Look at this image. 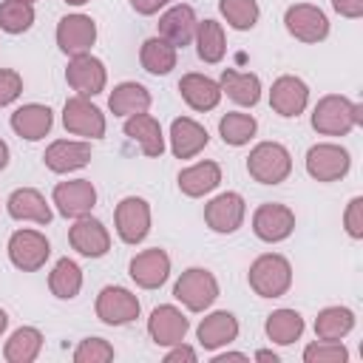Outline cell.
Wrapping results in <instances>:
<instances>
[{
	"label": "cell",
	"instance_id": "1",
	"mask_svg": "<svg viewBox=\"0 0 363 363\" xmlns=\"http://www.w3.org/2000/svg\"><path fill=\"white\" fill-rule=\"evenodd\" d=\"M309 122L320 136H346L363 122V105L343 94H326L312 105Z\"/></svg>",
	"mask_w": 363,
	"mask_h": 363
},
{
	"label": "cell",
	"instance_id": "2",
	"mask_svg": "<svg viewBox=\"0 0 363 363\" xmlns=\"http://www.w3.org/2000/svg\"><path fill=\"white\" fill-rule=\"evenodd\" d=\"M247 284L258 298H284L292 289V264L281 252H261L250 269Z\"/></svg>",
	"mask_w": 363,
	"mask_h": 363
},
{
	"label": "cell",
	"instance_id": "3",
	"mask_svg": "<svg viewBox=\"0 0 363 363\" xmlns=\"http://www.w3.org/2000/svg\"><path fill=\"white\" fill-rule=\"evenodd\" d=\"M221 286H218V278L207 269V267H187L176 284H173V298L187 309V312H207L216 298H218Z\"/></svg>",
	"mask_w": 363,
	"mask_h": 363
},
{
	"label": "cell",
	"instance_id": "4",
	"mask_svg": "<svg viewBox=\"0 0 363 363\" xmlns=\"http://www.w3.org/2000/svg\"><path fill=\"white\" fill-rule=\"evenodd\" d=\"M247 173L258 184H281L292 173V153L281 142H258L247 156Z\"/></svg>",
	"mask_w": 363,
	"mask_h": 363
},
{
	"label": "cell",
	"instance_id": "5",
	"mask_svg": "<svg viewBox=\"0 0 363 363\" xmlns=\"http://www.w3.org/2000/svg\"><path fill=\"white\" fill-rule=\"evenodd\" d=\"M6 255H9V261H11L14 269H20V272H37L51 258V241L45 238V233H40L34 227H20V230H14L9 235Z\"/></svg>",
	"mask_w": 363,
	"mask_h": 363
},
{
	"label": "cell",
	"instance_id": "6",
	"mask_svg": "<svg viewBox=\"0 0 363 363\" xmlns=\"http://www.w3.org/2000/svg\"><path fill=\"white\" fill-rule=\"evenodd\" d=\"M150 224H153L150 201L142 196H125L113 207V230H116L119 241L128 247L142 244L150 235Z\"/></svg>",
	"mask_w": 363,
	"mask_h": 363
},
{
	"label": "cell",
	"instance_id": "7",
	"mask_svg": "<svg viewBox=\"0 0 363 363\" xmlns=\"http://www.w3.org/2000/svg\"><path fill=\"white\" fill-rule=\"evenodd\" d=\"M284 28L289 37L306 45H318L329 37V17L315 3H292L284 11Z\"/></svg>",
	"mask_w": 363,
	"mask_h": 363
},
{
	"label": "cell",
	"instance_id": "8",
	"mask_svg": "<svg viewBox=\"0 0 363 363\" xmlns=\"http://www.w3.org/2000/svg\"><path fill=\"white\" fill-rule=\"evenodd\" d=\"M62 128L71 133V136H79V139H102L105 130H108V119L105 113L88 99V96H68L65 105H62Z\"/></svg>",
	"mask_w": 363,
	"mask_h": 363
},
{
	"label": "cell",
	"instance_id": "9",
	"mask_svg": "<svg viewBox=\"0 0 363 363\" xmlns=\"http://www.w3.org/2000/svg\"><path fill=\"white\" fill-rule=\"evenodd\" d=\"M303 167L306 173L315 179V182H340L349 167H352V156L343 145L337 142H315L309 150H306V159H303Z\"/></svg>",
	"mask_w": 363,
	"mask_h": 363
},
{
	"label": "cell",
	"instance_id": "10",
	"mask_svg": "<svg viewBox=\"0 0 363 363\" xmlns=\"http://www.w3.org/2000/svg\"><path fill=\"white\" fill-rule=\"evenodd\" d=\"M94 312L105 326H128L142 315V303L128 286L108 284L99 289L94 301Z\"/></svg>",
	"mask_w": 363,
	"mask_h": 363
},
{
	"label": "cell",
	"instance_id": "11",
	"mask_svg": "<svg viewBox=\"0 0 363 363\" xmlns=\"http://www.w3.org/2000/svg\"><path fill=\"white\" fill-rule=\"evenodd\" d=\"M51 204L62 218H82L96 207V187L91 179L57 182L51 190Z\"/></svg>",
	"mask_w": 363,
	"mask_h": 363
},
{
	"label": "cell",
	"instance_id": "12",
	"mask_svg": "<svg viewBox=\"0 0 363 363\" xmlns=\"http://www.w3.org/2000/svg\"><path fill=\"white\" fill-rule=\"evenodd\" d=\"M244 218H247V201L235 190H224L204 204V224L218 235H233L235 230L244 227Z\"/></svg>",
	"mask_w": 363,
	"mask_h": 363
},
{
	"label": "cell",
	"instance_id": "13",
	"mask_svg": "<svg viewBox=\"0 0 363 363\" xmlns=\"http://www.w3.org/2000/svg\"><path fill=\"white\" fill-rule=\"evenodd\" d=\"M252 233L264 244H281L295 233V210L281 201H264L252 213Z\"/></svg>",
	"mask_w": 363,
	"mask_h": 363
},
{
	"label": "cell",
	"instance_id": "14",
	"mask_svg": "<svg viewBox=\"0 0 363 363\" xmlns=\"http://www.w3.org/2000/svg\"><path fill=\"white\" fill-rule=\"evenodd\" d=\"M65 82L71 85L74 94L79 96H99L108 85V68L99 57H94L91 51L88 54H77V57H68V68H65Z\"/></svg>",
	"mask_w": 363,
	"mask_h": 363
},
{
	"label": "cell",
	"instance_id": "15",
	"mask_svg": "<svg viewBox=\"0 0 363 363\" xmlns=\"http://www.w3.org/2000/svg\"><path fill=\"white\" fill-rule=\"evenodd\" d=\"M96 34L99 31H96L94 17H88L82 11H74V14L60 17L57 31H54V40H57V48L65 57H77V54H88L94 48Z\"/></svg>",
	"mask_w": 363,
	"mask_h": 363
},
{
	"label": "cell",
	"instance_id": "16",
	"mask_svg": "<svg viewBox=\"0 0 363 363\" xmlns=\"http://www.w3.org/2000/svg\"><path fill=\"white\" fill-rule=\"evenodd\" d=\"M91 142L88 139H54L45 153H43V162L51 173L57 176H68V173H77L82 167L91 164Z\"/></svg>",
	"mask_w": 363,
	"mask_h": 363
},
{
	"label": "cell",
	"instance_id": "17",
	"mask_svg": "<svg viewBox=\"0 0 363 363\" xmlns=\"http://www.w3.org/2000/svg\"><path fill=\"white\" fill-rule=\"evenodd\" d=\"M269 108L284 119L301 116L309 108V85L295 74H281L278 79H272Z\"/></svg>",
	"mask_w": 363,
	"mask_h": 363
},
{
	"label": "cell",
	"instance_id": "18",
	"mask_svg": "<svg viewBox=\"0 0 363 363\" xmlns=\"http://www.w3.org/2000/svg\"><path fill=\"white\" fill-rule=\"evenodd\" d=\"M128 275L139 289H159L170 278V255L162 247H147L130 258Z\"/></svg>",
	"mask_w": 363,
	"mask_h": 363
},
{
	"label": "cell",
	"instance_id": "19",
	"mask_svg": "<svg viewBox=\"0 0 363 363\" xmlns=\"http://www.w3.org/2000/svg\"><path fill=\"white\" fill-rule=\"evenodd\" d=\"M68 244L82 258H102L111 250V233L99 218L88 213L82 218H74V224L68 227Z\"/></svg>",
	"mask_w": 363,
	"mask_h": 363
},
{
	"label": "cell",
	"instance_id": "20",
	"mask_svg": "<svg viewBox=\"0 0 363 363\" xmlns=\"http://www.w3.org/2000/svg\"><path fill=\"white\" fill-rule=\"evenodd\" d=\"M190 332V318L176 303H162L147 318V335L156 346L167 349L173 343H182Z\"/></svg>",
	"mask_w": 363,
	"mask_h": 363
},
{
	"label": "cell",
	"instance_id": "21",
	"mask_svg": "<svg viewBox=\"0 0 363 363\" xmlns=\"http://www.w3.org/2000/svg\"><path fill=\"white\" fill-rule=\"evenodd\" d=\"M238 318L227 309H216V312H207L199 326H196V340L204 352H218L224 346H230L233 340H238Z\"/></svg>",
	"mask_w": 363,
	"mask_h": 363
},
{
	"label": "cell",
	"instance_id": "22",
	"mask_svg": "<svg viewBox=\"0 0 363 363\" xmlns=\"http://www.w3.org/2000/svg\"><path fill=\"white\" fill-rule=\"evenodd\" d=\"M196 26H199V17L190 3H173L159 14V37L176 48H184L193 43Z\"/></svg>",
	"mask_w": 363,
	"mask_h": 363
},
{
	"label": "cell",
	"instance_id": "23",
	"mask_svg": "<svg viewBox=\"0 0 363 363\" xmlns=\"http://www.w3.org/2000/svg\"><path fill=\"white\" fill-rule=\"evenodd\" d=\"M6 210L14 221H31L40 227H48L54 218L51 201H45V196L37 187H17L9 193L6 199Z\"/></svg>",
	"mask_w": 363,
	"mask_h": 363
},
{
	"label": "cell",
	"instance_id": "24",
	"mask_svg": "<svg viewBox=\"0 0 363 363\" xmlns=\"http://www.w3.org/2000/svg\"><path fill=\"white\" fill-rule=\"evenodd\" d=\"M167 142H170V153L176 159H193V156H199L210 145V133L193 116H176L170 122Z\"/></svg>",
	"mask_w": 363,
	"mask_h": 363
},
{
	"label": "cell",
	"instance_id": "25",
	"mask_svg": "<svg viewBox=\"0 0 363 363\" xmlns=\"http://www.w3.org/2000/svg\"><path fill=\"white\" fill-rule=\"evenodd\" d=\"M179 94H182L184 105H187L190 111H199V113L216 111L218 102H221V85H218V79H213V77H207V74H199V71L182 74V79H179Z\"/></svg>",
	"mask_w": 363,
	"mask_h": 363
},
{
	"label": "cell",
	"instance_id": "26",
	"mask_svg": "<svg viewBox=\"0 0 363 363\" xmlns=\"http://www.w3.org/2000/svg\"><path fill=\"white\" fill-rule=\"evenodd\" d=\"M9 125L11 130L26 139V142H40L51 133V125H54V111L43 102H26L20 108H14V113L9 116Z\"/></svg>",
	"mask_w": 363,
	"mask_h": 363
},
{
	"label": "cell",
	"instance_id": "27",
	"mask_svg": "<svg viewBox=\"0 0 363 363\" xmlns=\"http://www.w3.org/2000/svg\"><path fill=\"white\" fill-rule=\"evenodd\" d=\"M125 136H128L130 142H136L139 150H142L147 159H159V156L164 153V147H167V136H164L159 119L150 116L147 111H145V113H133V116L125 119Z\"/></svg>",
	"mask_w": 363,
	"mask_h": 363
},
{
	"label": "cell",
	"instance_id": "28",
	"mask_svg": "<svg viewBox=\"0 0 363 363\" xmlns=\"http://www.w3.org/2000/svg\"><path fill=\"white\" fill-rule=\"evenodd\" d=\"M176 182L187 199H204L221 184V164L213 159H201L190 167H182Z\"/></svg>",
	"mask_w": 363,
	"mask_h": 363
},
{
	"label": "cell",
	"instance_id": "29",
	"mask_svg": "<svg viewBox=\"0 0 363 363\" xmlns=\"http://www.w3.org/2000/svg\"><path fill=\"white\" fill-rule=\"evenodd\" d=\"M218 85H221V96H227L230 102H235L241 108H252L261 99V77L252 71L224 68L218 77Z\"/></svg>",
	"mask_w": 363,
	"mask_h": 363
},
{
	"label": "cell",
	"instance_id": "30",
	"mask_svg": "<svg viewBox=\"0 0 363 363\" xmlns=\"http://www.w3.org/2000/svg\"><path fill=\"white\" fill-rule=\"evenodd\" d=\"M150 102H153L150 91H147L142 82H136V79H125V82L113 85V91L108 94V108H111V113H113V116H122V119H128V116H133V113L150 111Z\"/></svg>",
	"mask_w": 363,
	"mask_h": 363
},
{
	"label": "cell",
	"instance_id": "31",
	"mask_svg": "<svg viewBox=\"0 0 363 363\" xmlns=\"http://www.w3.org/2000/svg\"><path fill=\"white\" fill-rule=\"evenodd\" d=\"M306 329V320L298 309H289V306H281V309H272L264 320V332L269 337V343L275 346H292L295 340H301Z\"/></svg>",
	"mask_w": 363,
	"mask_h": 363
},
{
	"label": "cell",
	"instance_id": "32",
	"mask_svg": "<svg viewBox=\"0 0 363 363\" xmlns=\"http://www.w3.org/2000/svg\"><path fill=\"white\" fill-rule=\"evenodd\" d=\"M193 45H196V54L201 62L207 65H216L224 60L227 54V37H224V26L213 17L207 20H199L196 26V34H193Z\"/></svg>",
	"mask_w": 363,
	"mask_h": 363
},
{
	"label": "cell",
	"instance_id": "33",
	"mask_svg": "<svg viewBox=\"0 0 363 363\" xmlns=\"http://www.w3.org/2000/svg\"><path fill=\"white\" fill-rule=\"evenodd\" d=\"M176 62H179V48L162 40L159 34L147 37L139 48V65L153 77H167L176 68Z\"/></svg>",
	"mask_w": 363,
	"mask_h": 363
},
{
	"label": "cell",
	"instance_id": "34",
	"mask_svg": "<svg viewBox=\"0 0 363 363\" xmlns=\"http://www.w3.org/2000/svg\"><path fill=\"white\" fill-rule=\"evenodd\" d=\"M43 343H45V337L37 326H20L3 343V357H6V363H34L43 352Z\"/></svg>",
	"mask_w": 363,
	"mask_h": 363
},
{
	"label": "cell",
	"instance_id": "35",
	"mask_svg": "<svg viewBox=\"0 0 363 363\" xmlns=\"http://www.w3.org/2000/svg\"><path fill=\"white\" fill-rule=\"evenodd\" d=\"M48 289L60 301H74L82 292V267L74 258H60L48 272Z\"/></svg>",
	"mask_w": 363,
	"mask_h": 363
},
{
	"label": "cell",
	"instance_id": "36",
	"mask_svg": "<svg viewBox=\"0 0 363 363\" xmlns=\"http://www.w3.org/2000/svg\"><path fill=\"white\" fill-rule=\"evenodd\" d=\"M357 318L349 306H323L315 318V337L320 340H343L354 329Z\"/></svg>",
	"mask_w": 363,
	"mask_h": 363
},
{
	"label": "cell",
	"instance_id": "37",
	"mask_svg": "<svg viewBox=\"0 0 363 363\" xmlns=\"http://www.w3.org/2000/svg\"><path fill=\"white\" fill-rule=\"evenodd\" d=\"M258 133V119L252 113H241V111H230L218 119V136L224 145L230 147H244L252 142V136Z\"/></svg>",
	"mask_w": 363,
	"mask_h": 363
},
{
	"label": "cell",
	"instance_id": "38",
	"mask_svg": "<svg viewBox=\"0 0 363 363\" xmlns=\"http://www.w3.org/2000/svg\"><path fill=\"white\" fill-rule=\"evenodd\" d=\"M218 11H221L224 23L235 31H252L261 20L258 0H218Z\"/></svg>",
	"mask_w": 363,
	"mask_h": 363
},
{
	"label": "cell",
	"instance_id": "39",
	"mask_svg": "<svg viewBox=\"0 0 363 363\" xmlns=\"http://www.w3.org/2000/svg\"><path fill=\"white\" fill-rule=\"evenodd\" d=\"M37 20V11L31 3L20 0H3L0 3V31L6 34H26Z\"/></svg>",
	"mask_w": 363,
	"mask_h": 363
},
{
	"label": "cell",
	"instance_id": "40",
	"mask_svg": "<svg viewBox=\"0 0 363 363\" xmlns=\"http://www.w3.org/2000/svg\"><path fill=\"white\" fill-rule=\"evenodd\" d=\"M301 357H303V363H349V349L343 346V340L315 337L312 343H306Z\"/></svg>",
	"mask_w": 363,
	"mask_h": 363
},
{
	"label": "cell",
	"instance_id": "41",
	"mask_svg": "<svg viewBox=\"0 0 363 363\" xmlns=\"http://www.w3.org/2000/svg\"><path fill=\"white\" fill-rule=\"evenodd\" d=\"M116 357V349L105 337H82L71 352L74 363H108Z\"/></svg>",
	"mask_w": 363,
	"mask_h": 363
},
{
	"label": "cell",
	"instance_id": "42",
	"mask_svg": "<svg viewBox=\"0 0 363 363\" xmlns=\"http://www.w3.org/2000/svg\"><path fill=\"white\" fill-rule=\"evenodd\" d=\"M343 230L352 241L363 238V196H352L343 210Z\"/></svg>",
	"mask_w": 363,
	"mask_h": 363
},
{
	"label": "cell",
	"instance_id": "43",
	"mask_svg": "<svg viewBox=\"0 0 363 363\" xmlns=\"http://www.w3.org/2000/svg\"><path fill=\"white\" fill-rule=\"evenodd\" d=\"M23 94V77L14 68H0V108H9Z\"/></svg>",
	"mask_w": 363,
	"mask_h": 363
},
{
	"label": "cell",
	"instance_id": "44",
	"mask_svg": "<svg viewBox=\"0 0 363 363\" xmlns=\"http://www.w3.org/2000/svg\"><path fill=\"white\" fill-rule=\"evenodd\" d=\"M196 360H199V352L193 346H187L184 340L167 346V352H164V363H196Z\"/></svg>",
	"mask_w": 363,
	"mask_h": 363
},
{
	"label": "cell",
	"instance_id": "45",
	"mask_svg": "<svg viewBox=\"0 0 363 363\" xmlns=\"http://www.w3.org/2000/svg\"><path fill=\"white\" fill-rule=\"evenodd\" d=\"M332 9L346 20H360L363 17V0H332Z\"/></svg>",
	"mask_w": 363,
	"mask_h": 363
},
{
	"label": "cell",
	"instance_id": "46",
	"mask_svg": "<svg viewBox=\"0 0 363 363\" xmlns=\"http://www.w3.org/2000/svg\"><path fill=\"white\" fill-rule=\"evenodd\" d=\"M128 3L142 17H153V14H159V11H164L170 6V0H128Z\"/></svg>",
	"mask_w": 363,
	"mask_h": 363
},
{
	"label": "cell",
	"instance_id": "47",
	"mask_svg": "<svg viewBox=\"0 0 363 363\" xmlns=\"http://www.w3.org/2000/svg\"><path fill=\"white\" fill-rule=\"evenodd\" d=\"M224 360H247V354L244 352H230L227 346L218 349V352H213V363H224Z\"/></svg>",
	"mask_w": 363,
	"mask_h": 363
},
{
	"label": "cell",
	"instance_id": "48",
	"mask_svg": "<svg viewBox=\"0 0 363 363\" xmlns=\"http://www.w3.org/2000/svg\"><path fill=\"white\" fill-rule=\"evenodd\" d=\"M252 360H258V363H278V354H275L272 349H258V352L252 354Z\"/></svg>",
	"mask_w": 363,
	"mask_h": 363
},
{
	"label": "cell",
	"instance_id": "49",
	"mask_svg": "<svg viewBox=\"0 0 363 363\" xmlns=\"http://www.w3.org/2000/svg\"><path fill=\"white\" fill-rule=\"evenodd\" d=\"M9 159H11V150H9L6 139H0V170H6V167H9Z\"/></svg>",
	"mask_w": 363,
	"mask_h": 363
},
{
	"label": "cell",
	"instance_id": "50",
	"mask_svg": "<svg viewBox=\"0 0 363 363\" xmlns=\"http://www.w3.org/2000/svg\"><path fill=\"white\" fill-rule=\"evenodd\" d=\"M6 329H9V315H6V309H0V337Z\"/></svg>",
	"mask_w": 363,
	"mask_h": 363
},
{
	"label": "cell",
	"instance_id": "51",
	"mask_svg": "<svg viewBox=\"0 0 363 363\" xmlns=\"http://www.w3.org/2000/svg\"><path fill=\"white\" fill-rule=\"evenodd\" d=\"M65 6H74V9H79V6H85V3H91V0H62Z\"/></svg>",
	"mask_w": 363,
	"mask_h": 363
},
{
	"label": "cell",
	"instance_id": "52",
	"mask_svg": "<svg viewBox=\"0 0 363 363\" xmlns=\"http://www.w3.org/2000/svg\"><path fill=\"white\" fill-rule=\"evenodd\" d=\"M20 3H31V6H34V3H37V0H20Z\"/></svg>",
	"mask_w": 363,
	"mask_h": 363
}]
</instances>
